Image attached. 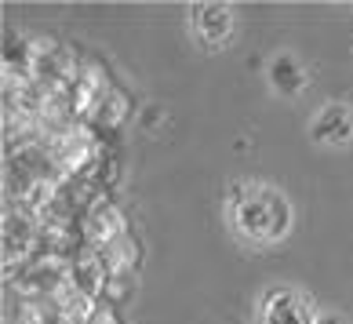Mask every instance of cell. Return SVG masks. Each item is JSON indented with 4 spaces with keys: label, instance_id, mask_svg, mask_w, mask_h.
<instances>
[{
    "label": "cell",
    "instance_id": "obj_1",
    "mask_svg": "<svg viewBox=\"0 0 353 324\" xmlns=\"http://www.w3.org/2000/svg\"><path fill=\"white\" fill-rule=\"evenodd\" d=\"M233 223L252 241H281L292 230V208L277 190H252L233 208Z\"/></svg>",
    "mask_w": 353,
    "mask_h": 324
},
{
    "label": "cell",
    "instance_id": "obj_2",
    "mask_svg": "<svg viewBox=\"0 0 353 324\" xmlns=\"http://www.w3.org/2000/svg\"><path fill=\"white\" fill-rule=\"evenodd\" d=\"M317 317H310V303L303 295L277 288V292H266V303H263V324H313Z\"/></svg>",
    "mask_w": 353,
    "mask_h": 324
},
{
    "label": "cell",
    "instance_id": "obj_3",
    "mask_svg": "<svg viewBox=\"0 0 353 324\" xmlns=\"http://www.w3.org/2000/svg\"><path fill=\"white\" fill-rule=\"evenodd\" d=\"M310 139L321 146H339V142L353 139V117L346 106H324L317 121L310 124Z\"/></svg>",
    "mask_w": 353,
    "mask_h": 324
},
{
    "label": "cell",
    "instance_id": "obj_4",
    "mask_svg": "<svg viewBox=\"0 0 353 324\" xmlns=\"http://www.w3.org/2000/svg\"><path fill=\"white\" fill-rule=\"evenodd\" d=\"M193 26L204 37V44H222L230 37V8L226 4H197L193 8Z\"/></svg>",
    "mask_w": 353,
    "mask_h": 324
},
{
    "label": "cell",
    "instance_id": "obj_5",
    "mask_svg": "<svg viewBox=\"0 0 353 324\" xmlns=\"http://www.w3.org/2000/svg\"><path fill=\"white\" fill-rule=\"evenodd\" d=\"M270 84H273V92L277 95H299L306 88V70L299 66V59L295 55H273V62H270Z\"/></svg>",
    "mask_w": 353,
    "mask_h": 324
},
{
    "label": "cell",
    "instance_id": "obj_6",
    "mask_svg": "<svg viewBox=\"0 0 353 324\" xmlns=\"http://www.w3.org/2000/svg\"><path fill=\"white\" fill-rule=\"evenodd\" d=\"M4 62L8 66H26V41L19 33H11L4 41Z\"/></svg>",
    "mask_w": 353,
    "mask_h": 324
},
{
    "label": "cell",
    "instance_id": "obj_7",
    "mask_svg": "<svg viewBox=\"0 0 353 324\" xmlns=\"http://www.w3.org/2000/svg\"><path fill=\"white\" fill-rule=\"evenodd\" d=\"M161 121H164V110L161 106H146V110H142V128H146V132H153Z\"/></svg>",
    "mask_w": 353,
    "mask_h": 324
},
{
    "label": "cell",
    "instance_id": "obj_8",
    "mask_svg": "<svg viewBox=\"0 0 353 324\" xmlns=\"http://www.w3.org/2000/svg\"><path fill=\"white\" fill-rule=\"evenodd\" d=\"M313 324H343V321H339V317H332V314H324V317H317Z\"/></svg>",
    "mask_w": 353,
    "mask_h": 324
}]
</instances>
